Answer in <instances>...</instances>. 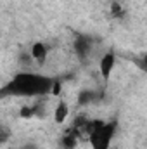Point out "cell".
<instances>
[{"label":"cell","instance_id":"1","mask_svg":"<svg viewBox=\"0 0 147 149\" xmlns=\"http://www.w3.org/2000/svg\"><path fill=\"white\" fill-rule=\"evenodd\" d=\"M54 80L37 73H17L0 88V97H40L52 92Z\"/></svg>","mask_w":147,"mask_h":149},{"label":"cell","instance_id":"2","mask_svg":"<svg viewBox=\"0 0 147 149\" xmlns=\"http://www.w3.org/2000/svg\"><path fill=\"white\" fill-rule=\"evenodd\" d=\"M116 132V121H88L87 127V134L90 139V146L92 149H109V144L114 137Z\"/></svg>","mask_w":147,"mask_h":149},{"label":"cell","instance_id":"3","mask_svg":"<svg viewBox=\"0 0 147 149\" xmlns=\"http://www.w3.org/2000/svg\"><path fill=\"white\" fill-rule=\"evenodd\" d=\"M114 64H116V56L112 52H107V54L102 56L101 64H99V70H101L102 78H106V80L109 78L111 73H112V70H114Z\"/></svg>","mask_w":147,"mask_h":149},{"label":"cell","instance_id":"4","mask_svg":"<svg viewBox=\"0 0 147 149\" xmlns=\"http://www.w3.org/2000/svg\"><path fill=\"white\" fill-rule=\"evenodd\" d=\"M74 50H76V54L81 57V59H85L88 54H90V50H92V43H90V38L88 37H78L76 38V42H74Z\"/></svg>","mask_w":147,"mask_h":149},{"label":"cell","instance_id":"5","mask_svg":"<svg viewBox=\"0 0 147 149\" xmlns=\"http://www.w3.org/2000/svg\"><path fill=\"white\" fill-rule=\"evenodd\" d=\"M47 47H45V43H42V42H37V43H33V47H31V57L38 61V63H43L45 61V57H47Z\"/></svg>","mask_w":147,"mask_h":149},{"label":"cell","instance_id":"6","mask_svg":"<svg viewBox=\"0 0 147 149\" xmlns=\"http://www.w3.org/2000/svg\"><path fill=\"white\" fill-rule=\"evenodd\" d=\"M68 114H69V108H68V104H66L64 101H61V102L57 104V108H55V113H54L55 123H64V120L68 118Z\"/></svg>","mask_w":147,"mask_h":149},{"label":"cell","instance_id":"7","mask_svg":"<svg viewBox=\"0 0 147 149\" xmlns=\"http://www.w3.org/2000/svg\"><path fill=\"white\" fill-rule=\"evenodd\" d=\"M78 139H80V135L71 128V130L62 137V146H64V149H74L76 144H78Z\"/></svg>","mask_w":147,"mask_h":149},{"label":"cell","instance_id":"8","mask_svg":"<svg viewBox=\"0 0 147 149\" xmlns=\"http://www.w3.org/2000/svg\"><path fill=\"white\" fill-rule=\"evenodd\" d=\"M95 99H97V94H95L94 90H83V92L80 94V97H78L80 104H90V102H94Z\"/></svg>","mask_w":147,"mask_h":149},{"label":"cell","instance_id":"9","mask_svg":"<svg viewBox=\"0 0 147 149\" xmlns=\"http://www.w3.org/2000/svg\"><path fill=\"white\" fill-rule=\"evenodd\" d=\"M121 12H123V9L119 7V3H112V14L114 16H121Z\"/></svg>","mask_w":147,"mask_h":149},{"label":"cell","instance_id":"10","mask_svg":"<svg viewBox=\"0 0 147 149\" xmlns=\"http://www.w3.org/2000/svg\"><path fill=\"white\" fill-rule=\"evenodd\" d=\"M7 137H9V132L7 130H0V142H3Z\"/></svg>","mask_w":147,"mask_h":149},{"label":"cell","instance_id":"11","mask_svg":"<svg viewBox=\"0 0 147 149\" xmlns=\"http://www.w3.org/2000/svg\"><path fill=\"white\" fill-rule=\"evenodd\" d=\"M23 149H26V148H23Z\"/></svg>","mask_w":147,"mask_h":149}]
</instances>
